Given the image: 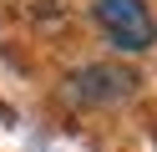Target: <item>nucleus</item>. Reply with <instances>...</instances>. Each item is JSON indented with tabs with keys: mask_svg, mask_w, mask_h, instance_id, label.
I'll use <instances>...</instances> for the list:
<instances>
[{
	"mask_svg": "<svg viewBox=\"0 0 157 152\" xmlns=\"http://www.w3.org/2000/svg\"><path fill=\"white\" fill-rule=\"evenodd\" d=\"M96 20L117 51H147L157 41V20L147 10V0H96Z\"/></svg>",
	"mask_w": 157,
	"mask_h": 152,
	"instance_id": "obj_1",
	"label": "nucleus"
},
{
	"mask_svg": "<svg viewBox=\"0 0 157 152\" xmlns=\"http://www.w3.org/2000/svg\"><path fill=\"white\" fill-rule=\"evenodd\" d=\"M132 86H137V76L132 71H122V66H86V71H76L71 76V86H66V96L71 101H122V96H132Z\"/></svg>",
	"mask_w": 157,
	"mask_h": 152,
	"instance_id": "obj_2",
	"label": "nucleus"
}]
</instances>
